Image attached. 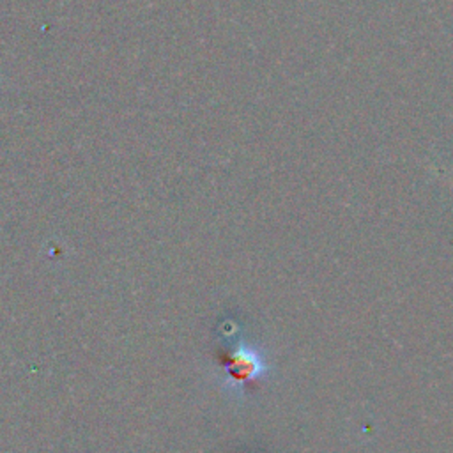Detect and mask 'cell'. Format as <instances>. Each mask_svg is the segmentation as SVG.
I'll list each match as a JSON object with an SVG mask.
<instances>
[{"label": "cell", "mask_w": 453, "mask_h": 453, "mask_svg": "<svg viewBox=\"0 0 453 453\" xmlns=\"http://www.w3.org/2000/svg\"><path fill=\"white\" fill-rule=\"evenodd\" d=\"M225 372L228 375L226 382L235 389L250 380L262 377L265 372V363L257 350H253L250 345L241 343L230 356Z\"/></svg>", "instance_id": "1"}]
</instances>
